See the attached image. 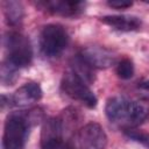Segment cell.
Masks as SVG:
<instances>
[{
    "mask_svg": "<svg viewBox=\"0 0 149 149\" xmlns=\"http://www.w3.org/2000/svg\"><path fill=\"white\" fill-rule=\"evenodd\" d=\"M76 143L78 149H105L107 135L99 123L88 122L78 130Z\"/></svg>",
    "mask_w": 149,
    "mask_h": 149,
    "instance_id": "cell-5",
    "label": "cell"
},
{
    "mask_svg": "<svg viewBox=\"0 0 149 149\" xmlns=\"http://www.w3.org/2000/svg\"><path fill=\"white\" fill-rule=\"evenodd\" d=\"M141 87H143V88H148V90H149V81H147V83H143V84L141 85Z\"/></svg>",
    "mask_w": 149,
    "mask_h": 149,
    "instance_id": "cell-19",
    "label": "cell"
},
{
    "mask_svg": "<svg viewBox=\"0 0 149 149\" xmlns=\"http://www.w3.org/2000/svg\"><path fill=\"white\" fill-rule=\"evenodd\" d=\"M100 21L116 30L133 31L141 27V20L134 15H106Z\"/></svg>",
    "mask_w": 149,
    "mask_h": 149,
    "instance_id": "cell-10",
    "label": "cell"
},
{
    "mask_svg": "<svg viewBox=\"0 0 149 149\" xmlns=\"http://www.w3.org/2000/svg\"><path fill=\"white\" fill-rule=\"evenodd\" d=\"M44 7L48 12H51L54 14H59L64 16L76 15L81 10L83 2L81 1H47L43 2Z\"/></svg>",
    "mask_w": 149,
    "mask_h": 149,
    "instance_id": "cell-12",
    "label": "cell"
},
{
    "mask_svg": "<svg viewBox=\"0 0 149 149\" xmlns=\"http://www.w3.org/2000/svg\"><path fill=\"white\" fill-rule=\"evenodd\" d=\"M63 91L74 100L80 101L85 106L93 108L97 106V97L88 88V85L85 84L80 78H78L72 71L66 72L62 80Z\"/></svg>",
    "mask_w": 149,
    "mask_h": 149,
    "instance_id": "cell-4",
    "label": "cell"
},
{
    "mask_svg": "<svg viewBox=\"0 0 149 149\" xmlns=\"http://www.w3.org/2000/svg\"><path fill=\"white\" fill-rule=\"evenodd\" d=\"M107 3H108V6H111L113 8H116V9L128 8L133 5L132 1H125V0H112V1H108Z\"/></svg>",
    "mask_w": 149,
    "mask_h": 149,
    "instance_id": "cell-18",
    "label": "cell"
},
{
    "mask_svg": "<svg viewBox=\"0 0 149 149\" xmlns=\"http://www.w3.org/2000/svg\"><path fill=\"white\" fill-rule=\"evenodd\" d=\"M29 119L22 114H12L7 118L3 129V149H22L27 136Z\"/></svg>",
    "mask_w": 149,
    "mask_h": 149,
    "instance_id": "cell-1",
    "label": "cell"
},
{
    "mask_svg": "<svg viewBox=\"0 0 149 149\" xmlns=\"http://www.w3.org/2000/svg\"><path fill=\"white\" fill-rule=\"evenodd\" d=\"M149 115V101L148 100H134L130 101L128 118L126 127L127 129H132L133 127L142 123Z\"/></svg>",
    "mask_w": 149,
    "mask_h": 149,
    "instance_id": "cell-11",
    "label": "cell"
},
{
    "mask_svg": "<svg viewBox=\"0 0 149 149\" xmlns=\"http://www.w3.org/2000/svg\"><path fill=\"white\" fill-rule=\"evenodd\" d=\"M42 97V88L37 83H27L12 95V104L17 107H27L38 101Z\"/></svg>",
    "mask_w": 149,
    "mask_h": 149,
    "instance_id": "cell-9",
    "label": "cell"
},
{
    "mask_svg": "<svg viewBox=\"0 0 149 149\" xmlns=\"http://www.w3.org/2000/svg\"><path fill=\"white\" fill-rule=\"evenodd\" d=\"M116 74L121 79H129L134 74V65L129 58L121 59L116 65Z\"/></svg>",
    "mask_w": 149,
    "mask_h": 149,
    "instance_id": "cell-16",
    "label": "cell"
},
{
    "mask_svg": "<svg viewBox=\"0 0 149 149\" xmlns=\"http://www.w3.org/2000/svg\"><path fill=\"white\" fill-rule=\"evenodd\" d=\"M69 42L66 30L57 23H50L43 27L40 36L41 50L45 56L55 57L63 52Z\"/></svg>",
    "mask_w": 149,
    "mask_h": 149,
    "instance_id": "cell-2",
    "label": "cell"
},
{
    "mask_svg": "<svg viewBox=\"0 0 149 149\" xmlns=\"http://www.w3.org/2000/svg\"><path fill=\"white\" fill-rule=\"evenodd\" d=\"M129 105H130V101L123 97L116 95V97L109 98L105 107V113L107 119L113 123L126 126Z\"/></svg>",
    "mask_w": 149,
    "mask_h": 149,
    "instance_id": "cell-8",
    "label": "cell"
},
{
    "mask_svg": "<svg viewBox=\"0 0 149 149\" xmlns=\"http://www.w3.org/2000/svg\"><path fill=\"white\" fill-rule=\"evenodd\" d=\"M8 61L17 68L27 66L33 58V49L29 40L20 33H9L6 37Z\"/></svg>",
    "mask_w": 149,
    "mask_h": 149,
    "instance_id": "cell-3",
    "label": "cell"
},
{
    "mask_svg": "<svg viewBox=\"0 0 149 149\" xmlns=\"http://www.w3.org/2000/svg\"><path fill=\"white\" fill-rule=\"evenodd\" d=\"M81 57L94 69H106L115 63L116 56L104 47H90L81 51Z\"/></svg>",
    "mask_w": 149,
    "mask_h": 149,
    "instance_id": "cell-7",
    "label": "cell"
},
{
    "mask_svg": "<svg viewBox=\"0 0 149 149\" xmlns=\"http://www.w3.org/2000/svg\"><path fill=\"white\" fill-rule=\"evenodd\" d=\"M127 130V134L129 137H132L133 140L135 141H139L146 146H149V134H146V133H141V132H137V130H133V129H126Z\"/></svg>",
    "mask_w": 149,
    "mask_h": 149,
    "instance_id": "cell-17",
    "label": "cell"
},
{
    "mask_svg": "<svg viewBox=\"0 0 149 149\" xmlns=\"http://www.w3.org/2000/svg\"><path fill=\"white\" fill-rule=\"evenodd\" d=\"M71 66H72V72L78 78H80L85 84L90 85L94 81V68L91 66L81 57V55H78L72 59Z\"/></svg>",
    "mask_w": 149,
    "mask_h": 149,
    "instance_id": "cell-13",
    "label": "cell"
},
{
    "mask_svg": "<svg viewBox=\"0 0 149 149\" xmlns=\"http://www.w3.org/2000/svg\"><path fill=\"white\" fill-rule=\"evenodd\" d=\"M5 8V15L9 24L17 26L22 22L24 16L23 6L19 1H6L3 5Z\"/></svg>",
    "mask_w": 149,
    "mask_h": 149,
    "instance_id": "cell-14",
    "label": "cell"
},
{
    "mask_svg": "<svg viewBox=\"0 0 149 149\" xmlns=\"http://www.w3.org/2000/svg\"><path fill=\"white\" fill-rule=\"evenodd\" d=\"M64 126L62 119L49 118L43 122L41 130V148L58 149L63 142Z\"/></svg>",
    "mask_w": 149,
    "mask_h": 149,
    "instance_id": "cell-6",
    "label": "cell"
},
{
    "mask_svg": "<svg viewBox=\"0 0 149 149\" xmlns=\"http://www.w3.org/2000/svg\"><path fill=\"white\" fill-rule=\"evenodd\" d=\"M17 78V66L7 59L1 66V81L3 85H13Z\"/></svg>",
    "mask_w": 149,
    "mask_h": 149,
    "instance_id": "cell-15",
    "label": "cell"
}]
</instances>
